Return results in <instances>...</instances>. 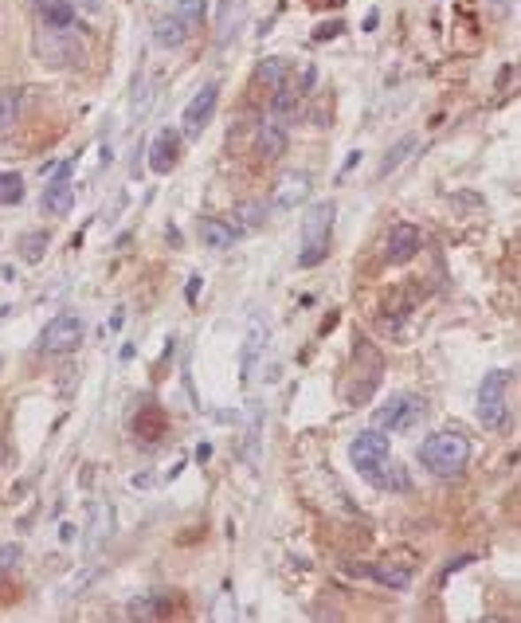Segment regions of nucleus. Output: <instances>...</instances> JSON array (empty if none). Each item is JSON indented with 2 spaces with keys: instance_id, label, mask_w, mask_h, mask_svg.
<instances>
[{
  "instance_id": "obj_31",
  "label": "nucleus",
  "mask_w": 521,
  "mask_h": 623,
  "mask_svg": "<svg viewBox=\"0 0 521 623\" xmlns=\"http://www.w3.org/2000/svg\"><path fill=\"white\" fill-rule=\"evenodd\" d=\"M71 8H75V12H87V16H95L98 8H103V0H67Z\"/></svg>"
},
{
  "instance_id": "obj_33",
  "label": "nucleus",
  "mask_w": 521,
  "mask_h": 623,
  "mask_svg": "<svg viewBox=\"0 0 521 623\" xmlns=\"http://www.w3.org/2000/svg\"><path fill=\"white\" fill-rule=\"evenodd\" d=\"M337 32H341V20H337V24H322V28H318V40H333Z\"/></svg>"
},
{
  "instance_id": "obj_16",
  "label": "nucleus",
  "mask_w": 521,
  "mask_h": 623,
  "mask_svg": "<svg viewBox=\"0 0 521 623\" xmlns=\"http://www.w3.org/2000/svg\"><path fill=\"white\" fill-rule=\"evenodd\" d=\"M114 505L110 502H95L90 505V526H87V545L90 549H103L106 541H110V534H114Z\"/></svg>"
},
{
  "instance_id": "obj_19",
  "label": "nucleus",
  "mask_w": 521,
  "mask_h": 623,
  "mask_svg": "<svg viewBox=\"0 0 521 623\" xmlns=\"http://www.w3.org/2000/svg\"><path fill=\"white\" fill-rule=\"evenodd\" d=\"M200 239H204L212 251H227L235 239H240V228H232V224H224V220H204L200 224Z\"/></svg>"
},
{
  "instance_id": "obj_24",
  "label": "nucleus",
  "mask_w": 521,
  "mask_h": 623,
  "mask_svg": "<svg viewBox=\"0 0 521 623\" xmlns=\"http://www.w3.org/2000/svg\"><path fill=\"white\" fill-rule=\"evenodd\" d=\"M172 16H177L185 28H200V24H204V16H208V0H177Z\"/></svg>"
},
{
  "instance_id": "obj_10",
  "label": "nucleus",
  "mask_w": 521,
  "mask_h": 623,
  "mask_svg": "<svg viewBox=\"0 0 521 623\" xmlns=\"http://www.w3.org/2000/svg\"><path fill=\"white\" fill-rule=\"evenodd\" d=\"M419 243L424 239H419L416 224H392L388 236H384V263H392V267L411 263L419 255Z\"/></svg>"
},
{
  "instance_id": "obj_32",
  "label": "nucleus",
  "mask_w": 521,
  "mask_h": 623,
  "mask_svg": "<svg viewBox=\"0 0 521 623\" xmlns=\"http://www.w3.org/2000/svg\"><path fill=\"white\" fill-rule=\"evenodd\" d=\"M16 561H20V549H16V545L0 549V565H4V568H16Z\"/></svg>"
},
{
  "instance_id": "obj_30",
  "label": "nucleus",
  "mask_w": 521,
  "mask_h": 623,
  "mask_svg": "<svg viewBox=\"0 0 521 623\" xmlns=\"http://www.w3.org/2000/svg\"><path fill=\"white\" fill-rule=\"evenodd\" d=\"M165 612H169V608H165L161 600H153V596H149V600H134L130 604V616L134 619H161Z\"/></svg>"
},
{
  "instance_id": "obj_17",
  "label": "nucleus",
  "mask_w": 521,
  "mask_h": 623,
  "mask_svg": "<svg viewBox=\"0 0 521 623\" xmlns=\"http://www.w3.org/2000/svg\"><path fill=\"white\" fill-rule=\"evenodd\" d=\"M35 12H40L43 28H55V32H71L75 28V8L67 0H35Z\"/></svg>"
},
{
  "instance_id": "obj_26",
  "label": "nucleus",
  "mask_w": 521,
  "mask_h": 623,
  "mask_svg": "<svg viewBox=\"0 0 521 623\" xmlns=\"http://www.w3.org/2000/svg\"><path fill=\"white\" fill-rule=\"evenodd\" d=\"M48 243H51L48 232H24V236H20V255H24V263H40L43 251H48Z\"/></svg>"
},
{
  "instance_id": "obj_20",
  "label": "nucleus",
  "mask_w": 521,
  "mask_h": 623,
  "mask_svg": "<svg viewBox=\"0 0 521 623\" xmlns=\"http://www.w3.org/2000/svg\"><path fill=\"white\" fill-rule=\"evenodd\" d=\"M416 146H419L416 133H404V138H400L396 146H388V153H384V161H380V169H377V177H380V180H384V177H392V173H396V169L411 157V153H416Z\"/></svg>"
},
{
  "instance_id": "obj_12",
  "label": "nucleus",
  "mask_w": 521,
  "mask_h": 623,
  "mask_svg": "<svg viewBox=\"0 0 521 623\" xmlns=\"http://www.w3.org/2000/svg\"><path fill=\"white\" fill-rule=\"evenodd\" d=\"M71 169H75V161L67 157L59 169H55V177L48 180V188H43V212H48V216H71V208H75Z\"/></svg>"
},
{
  "instance_id": "obj_27",
  "label": "nucleus",
  "mask_w": 521,
  "mask_h": 623,
  "mask_svg": "<svg viewBox=\"0 0 521 623\" xmlns=\"http://www.w3.org/2000/svg\"><path fill=\"white\" fill-rule=\"evenodd\" d=\"M255 79H259V87L279 90L282 83H287V63H282V59H263L259 71H255Z\"/></svg>"
},
{
  "instance_id": "obj_34",
  "label": "nucleus",
  "mask_w": 521,
  "mask_h": 623,
  "mask_svg": "<svg viewBox=\"0 0 521 623\" xmlns=\"http://www.w3.org/2000/svg\"><path fill=\"white\" fill-rule=\"evenodd\" d=\"M122 326H126V310H122V306H118V310L110 314V330H122Z\"/></svg>"
},
{
  "instance_id": "obj_37",
  "label": "nucleus",
  "mask_w": 521,
  "mask_h": 623,
  "mask_svg": "<svg viewBox=\"0 0 521 623\" xmlns=\"http://www.w3.org/2000/svg\"><path fill=\"white\" fill-rule=\"evenodd\" d=\"M326 4H345V0H326Z\"/></svg>"
},
{
  "instance_id": "obj_21",
  "label": "nucleus",
  "mask_w": 521,
  "mask_h": 623,
  "mask_svg": "<svg viewBox=\"0 0 521 623\" xmlns=\"http://www.w3.org/2000/svg\"><path fill=\"white\" fill-rule=\"evenodd\" d=\"M298 98H302V95H295V90H290L287 83H282L279 90H274L271 118H274V122H282V125H287L290 118H298V110H302V106H298Z\"/></svg>"
},
{
  "instance_id": "obj_8",
  "label": "nucleus",
  "mask_w": 521,
  "mask_h": 623,
  "mask_svg": "<svg viewBox=\"0 0 521 623\" xmlns=\"http://www.w3.org/2000/svg\"><path fill=\"white\" fill-rule=\"evenodd\" d=\"M267 346H271V330H267V322L255 314V318L247 322V333H243V357H240V381L243 384L255 381L263 357H267Z\"/></svg>"
},
{
  "instance_id": "obj_15",
  "label": "nucleus",
  "mask_w": 521,
  "mask_h": 623,
  "mask_svg": "<svg viewBox=\"0 0 521 623\" xmlns=\"http://www.w3.org/2000/svg\"><path fill=\"white\" fill-rule=\"evenodd\" d=\"M255 153H259V161H274L287 153V125L282 122H259V130H255Z\"/></svg>"
},
{
  "instance_id": "obj_4",
  "label": "nucleus",
  "mask_w": 521,
  "mask_h": 623,
  "mask_svg": "<svg viewBox=\"0 0 521 623\" xmlns=\"http://www.w3.org/2000/svg\"><path fill=\"white\" fill-rule=\"evenodd\" d=\"M82 338H87V326H82L79 314H55L40 333V349L43 353H75Z\"/></svg>"
},
{
  "instance_id": "obj_13",
  "label": "nucleus",
  "mask_w": 521,
  "mask_h": 623,
  "mask_svg": "<svg viewBox=\"0 0 521 623\" xmlns=\"http://www.w3.org/2000/svg\"><path fill=\"white\" fill-rule=\"evenodd\" d=\"M310 188H314L310 173H302V169H290V173H282V177H279V185H274L271 208H274V212H290V208L306 204Z\"/></svg>"
},
{
  "instance_id": "obj_9",
  "label": "nucleus",
  "mask_w": 521,
  "mask_h": 623,
  "mask_svg": "<svg viewBox=\"0 0 521 623\" xmlns=\"http://www.w3.org/2000/svg\"><path fill=\"white\" fill-rule=\"evenodd\" d=\"M35 51L48 67H71V63L82 59V48L71 32H55V28H43L35 35Z\"/></svg>"
},
{
  "instance_id": "obj_23",
  "label": "nucleus",
  "mask_w": 521,
  "mask_h": 623,
  "mask_svg": "<svg viewBox=\"0 0 521 623\" xmlns=\"http://www.w3.org/2000/svg\"><path fill=\"white\" fill-rule=\"evenodd\" d=\"M20 110H24L20 90H0V133H8L16 122H20Z\"/></svg>"
},
{
  "instance_id": "obj_3",
  "label": "nucleus",
  "mask_w": 521,
  "mask_h": 623,
  "mask_svg": "<svg viewBox=\"0 0 521 623\" xmlns=\"http://www.w3.org/2000/svg\"><path fill=\"white\" fill-rule=\"evenodd\" d=\"M337 220V204L333 201H318L302 220V251H298V267H318L329 255V232Z\"/></svg>"
},
{
  "instance_id": "obj_2",
  "label": "nucleus",
  "mask_w": 521,
  "mask_h": 623,
  "mask_svg": "<svg viewBox=\"0 0 521 623\" xmlns=\"http://www.w3.org/2000/svg\"><path fill=\"white\" fill-rule=\"evenodd\" d=\"M419 463L435 478H459L471 463V439L463 431H435L432 439L419 444Z\"/></svg>"
},
{
  "instance_id": "obj_22",
  "label": "nucleus",
  "mask_w": 521,
  "mask_h": 623,
  "mask_svg": "<svg viewBox=\"0 0 521 623\" xmlns=\"http://www.w3.org/2000/svg\"><path fill=\"white\" fill-rule=\"evenodd\" d=\"M369 576H372V581H380L384 589H408V584H411V573H408V568H400V565H392V561L369 565Z\"/></svg>"
},
{
  "instance_id": "obj_11",
  "label": "nucleus",
  "mask_w": 521,
  "mask_h": 623,
  "mask_svg": "<svg viewBox=\"0 0 521 623\" xmlns=\"http://www.w3.org/2000/svg\"><path fill=\"white\" fill-rule=\"evenodd\" d=\"M216 103H219V87H216V83H204V87L196 90V95L188 98L185 114H180V125H185L188 138L204 133V125L212 122V114H216Z\"/></svg>"
},
{
  "instance_id": "obj_36",
  "label": "nucleus",
  "mask_w": 521,
  "mask_h": 623,
  "mask_svg": "<svg viewBox=\"0 0 521 623\" xmlns=\"http://www.w3.org/2000/svg\"><path fill=\"white\" fill-rule=\"evenodd\" d=\"M4 459H8V451H4V444H0V463H4Z\"/></svg>"
},
{
  "instance_id": "obj_28",
  "label": "nucleus",
  "mask_w": 521,
  "mask_h": 623,
  "mask_svg": "<svg viewBox=\"0 0 521 623\" xmlns=\"http://www.w3.org/2000/svg\"><path fill=\"white\" fill-rule=\"evenodd\" d=\"M24 201V177L20 173H0V204H20Z\"/></svg>"
},
{
  "instance_id": "obj_18",
  "label": "nucleus",
  "mask_w": 521,
  "mask_h": 623,
  "mask_svg": "<svg viewBox=\"0 0 521 623\" xmlns=\"http://www.w3.org/2000/svg\"><path fill=\"white\" fill-rule=\"evenodd\" d=\"M185 40H188V28L177 20V16H161L157 24H153V43L165 51H177V48H185Z\"/></svg>"
},
{
  "instance_id": "obj_1",
  "label": "nucleus",
  "mask_w": 521,
  "mask_h": 623,
  "mask_svg": "<svg viewBox=\"0 0 521 623\" xmlns=\"http://www.w3.org/2000/svg\"><path fill=\"white\" fill-rule=\"evenodd\" d=\"M349 463L361 471V478H369L380 490H408V475L400 463H392V439L388 431L369 428L349 444Z\"/></svg>"
},
{
  "instance_id": "obj_14",
  "label": "nucleus",
  "mask_w": 521,
  "mask_h": 623,
  "mask_svg": "<svg viewBox=\"0 0 521 623\" xmlns=\"http://www.w3.org/2000/svg\"><path fill=\"white\" fill-rule=\"evenodd\" d=\"M177 165H180V130L177 125H165L157 138L149 141V169L169 177Z\"/></svg>"
},
{
  "instance_id": "obj_29",
  "label": "nucleus",
  "mask_w": 521,
  "mask_h": 623,
  "mask_svg": "<svg viewBox=\"0 0 521 623\" xmlns=\"http://www.w3.org/2000/svg\"><path fill=\"white\" fill-rule=\"evenodd\" d=\"M263 216H267V204H240L235 208V220H240V228H263Z\"/></svg>"
},
{
  "instance_id": "obj_6",
  "label": "nucleus",
  "mask_w": 521,
  "mask_h": 623,
  "mask_svg": "<svg viewBox=\"0 0 521 623\" xmlns=\"http://www.w3.org/2000/svg\"><path fill=\"white\" fill-rule=\"evenodd\" d=\"M506 384H510V373H490L487 381L479 388V423L487 431H498L506 428Z\"/></svg>"
},
{
  "instance_id": "obj_35",
  "label": "nucleus",
  "mask_w": 521,
  "mask_h": 623,
  "mask_svg": "<svg viewBox=\"0 0 521 623\" xmlns=\"http://www.w3.org/2000/svg\"><path fill=\"white\" fill-rule=\"evenodd\" d=\"M200 283H204V278H200V275H192V278H188V302H196V294H200Z\"/></svg>"
},
{
  "instance_id": "obj_5",
  "label": "nucleus",
  "mask_w": 521,
  "mask_h": 623,
  "mask_svg": "<svg viewBox=\"0 0 521 623\" xmlns=\"http://www.w3.org/2000/svg\"><path fill=\"white\" fill-rule=\"evenodd\" d=\"M424 396L416 392H400L392 396L384 408H377V428L380 431H411L419 420H424Z\"/></svg>"
},
{
  "instance_id": "obj_25",
  "label": "nucleus",
  "mask_w": 521,
  "mask_h": 623,
  "mask_svg": "<svg viewBox=\"0 0 521 623\" xmlns=\"http://www.w3.org/2000/svg\"><path fill=\"white\" fill-rule=\"evenodd\" d=\"M247 420H251V428H247V463L259 467V436H263V415H259V404H251V412H247Z\"/></svg>"
},
{
  "instance_id": "obj_7",
  "label": "nucleus",
  "mask_w": 521,
  "mask_h": 623,
  "mask_svg": "<svg viewBox=\"0 0 521 623\" xmlns=\"http://www.w3.org/2000/svg\"><path fill=\"white\" fill-rule=\"evenodd\" d=\"M380 353L372 346H356V365H353V388H349V404H364L380 384Z\"/></svg>"
}]
</instances>
